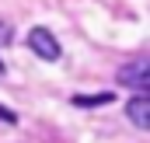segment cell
I'll list each match as a JSON object with an SVG mask.
<instances>
[{"instance_id": "obj_3", "label": "cell", "mask_w": 150, "mask_h": 143, "mask_svg": "<svg viewBox=\"0 0 150 143\" xmlns=\"http://www.w3.org/2000/svg\"><path fill=\"white\" fill-rule=\"evenodd\" d=\"M126 115L136 129H150V98L147 94H136L129 105H126Z\"/></svg>"}, {"instance_id": "obj_5", "label": "cell", "mask_w": 150, "mask_h": 143, "mask_svg": "<svg viewBox=\"0 0 150 143\" xmlns=\"http://www.w3.org/2000/svg\"><path fill=\"white\" fill-rule=\"evenodd\" d=\"M11 38H14V28H11V21H7V18H0V45H7Z\"/></svg>"}, {"instance_id": "obj_2", "label": "cell", "mask_w": 150, "mask_h": 143, "mask_svg": "<svg viewBox=\"0 0 150 143\" xmlns=\"http://www.w3.org/2000/svg\"><path fill=\"white\" fill-rule=\"evenodd\" d=\"M147 70H150V63L143 59V56H140V59H133V63H126V67L119 70V80H122L126 87H133L136 94H147V91H150Z\"/></svg>"}, {"instance_id": "obj_6", "label": "cell", "mask_w": 150, "mask_h": 143, "mask_svg": "<svg viewBox=\"0 0 150 143\" xmlns=\"http://www.w3.org/2000/svg\"><path fill=\"white\" fill-rule=\"evenodd\" d=\"M0 122H11V126H14V122H18V115H14L11 108H4V105H0Z\"/></svg>"}, {"instance_id": "obj_7", "label": "cell", "mask_w": 150, "mask_h": 143, "mask_svg": "<svg viewBox=\"0 0 150 143\" xmlns=\"http://www.w3.org/2000/svg\"><path fill=\"white\" fill-rule=\"evenodd\" d=\"M0 77H4V59H0Z\"/></svg>"}, {"instance_id": "obj_1", "label": "cell", "mask_w": 150, "mask_h": 143, "mask_svg": "<svg viewBox=\"0 0 150 143\" xmlns=\"http://www.w3.org/2000/svg\"><path fill=\"white\" fill-rule=\"evenodd\" d=\"M28 49L35 52L38 59H45V63H56V59L63 56L59 42H56V35H52L49 28H32V32H28Z\"/></svg>"}, {"instance_id": "obj_4", "label": "cell", "mask_w": 150, "mask_h": 143, "mask_svg": "<svg viewBox=\"0 0 150 143\" xmlns=\"http://www.w3.org/2000/svg\"><path fill=\"white\" fill-rule=\"evenodd\" d=\"M115 101V94L112 91H105V94H77L74 98V105H80V108H94V105H112Z\"/></svg>"}]
</instances>
